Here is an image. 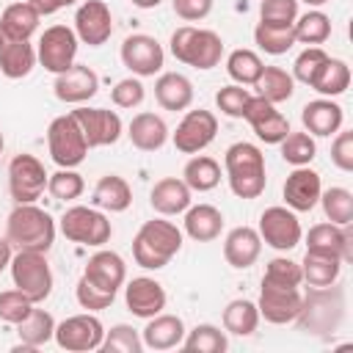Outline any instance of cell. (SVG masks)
Instances as JSON below:
<instances>
[{"instance_id": "6da1fadb", "label": "cell", "mask_w": 353, "mask_h": 353, "mask_svg": "<svg viewBox=\"0 0 353 353\" xmlns=\"http://www.w3.org/2000/svg\"><path fill=\"white\" fill-rule=\"evenodd\" d=\"M223 168H226L229 188L237 199H259L265 193L268 174H265V154L259 152V146L248 141L232 143L226 149Z\"/></svg>"}, {"instance_id": "7a4b0ae2", "label": "cell", "mask_w": 353, "mask_h": 353, "mask_svg": "<svg viewBox=\"0 0 353 353\" xmlns=\"http://www.w3.org/2000/svg\"><path fill=\"white\" fill-rule=\"evenodd\" d=\"M179 248H182V232L176 229V223L163 218L146 221L132 237V259L143 270L165 268L179 254Z\"/></svg>"}, {"instance_id": "3957f363", "label": "cell", "mask_w": 353, "mask_h": 353, "mask_svg": "<svg viewBox=\"0 0 353 353\" xmlns=\"http://www.w3.org/2000/svg\"><path fill=\"white\" fill-rule=\"evenodd\" d=\"M6 240L17 245V251L47 254L55 243V221L36 204H17L6 221Z\"/></svg>"}, {"instance_id": "277c9868", "label": "cell", "mask_w": 353, "mask_h": 353, "mask_svg": "<svg viewBox=\"0 0 353 353\" xmlns=\"http://www.w3.org/2000/svg\"><path fill=\"white\" fill-rule=\"evenodd\" d=\"M171 55L179 63H188L193 69H215L223 58V39L215 30L207 28H193V25H182L171 33L168 41Z\"/></svg>"}, {"instance_id": "5b68a950", "label": "cell", "mask_w": 353, "mask_h": 353, "mask_svg": "<svg viewBox=\"0 0 353 353\" xmlns=\"http://www.w3.org/2000/svg\"><path fill=\"white\" fill-rule=\"evenodd\" d=\"M11 281L14 287L28 295L36 306L44 303L52 292V270L47 262V254L41 251H17L11 256Z\"/></svg>"}, {"instance_id": "8992f818", "label": "cell", "mask_w": 353, "mask_h": 353, "mask_svg": "<svg viewBox=\"0 0 353 353\" xmlns=\"http://www.w3.org/2000/svg\"><path fill=\"white\" fill-rule=\"evenodd\" d=\"M58 226H61V234L66 240H72L77 245H91V248H102L113 234L108 215L94 210V207H83V204L69 207L61 215Z\"/></svg>"}, {"instance_id": "52a82bcc", "label": "cell", "mask_w": 353, "mask_h": 353, "mask_svg": "<svg viewBox=\"0 0 353 353\" xmlns=\"http://www.w3.org/2000/svg\"><path fill=\"white\" fill-rule=\"evenodd\" d=\"M47 149H50V157L58 168H77L85 154H88V143L74 121L72 113H63V116H55L47 127Z\"/></svg>"}, {"instance_id": "ba28073f", "label": "cell", "mask_w": 353, "mask_h": 353, "mask_svg": "<svg viewBox=\"0 0 353 353\" xmlns=\"http://www.w3.org/2000/svg\"><path fill=\"white\" fill-rule=\"evenodd\" d=\"M61 350L69 353H88V350H99L102 339H105V325L99 323V317L94 312H83V314H72L61 323H55V336Z\"/></svg>"}, {"instance_id": "9c48e42d", "label": "cell", "mask_w": 353, "mask_h": 353, "mask_svg": "<svg viewBox=\"0 0 353 353\" xmlns=\"http://www.w3.org/2000/svg\"><path fill=\"white\" fill-rule=\"evenodd\" d=\"M50 174L41 160L33 154H17L8 163V193L17 204H36V199L47 190Z\"/></svg>"}, {"instance_id": "30bf717a", "label": "cell", "mask_w": 353, "mask_h": 353, "mask_svg": "<svg viewBox=\"0 0 353 353\" xmlns=\"http://www.w3.org/2000/svg\"><path fill=\"white\" fill-rule=\"evenodd\" d=\"M77 58V33L74 28L66 25H50L41 36H39V47H36V61L52 72L61 74L66 72Z\"/></svg>"}, {"instance_id": "8fae6325", "label": "cell", "mask_w": 353, "mask_h": 353, "mask_svg": "<svg viewBox=\"0 0 353 353\" xmlns=\"http://www.w3.org/2000/svg\"><path fill=\"white\" fill-rule=\"evenodd\" d=\"M256 232H259L262 243L276 248V251H292L303 237L301 221L290 207H268L259 215V229Z\"/></svg>"}, {"instance_id": "7c38bea8", "label": "cell", "mask_w": 353, "mask_h": 353, "mask_svg": "<svg viewBox=\"0 0 353 353\" xmlns=\"http://www.w3.org/2000/svg\"><path fill=\"white\" fill-rule=\"evenodd\" d=\"M218 132V119L215 113L199 108V110H188L182 116V121L176 124V132L171 135L176 152L182 154H199L201 149H207L215 141Z\"/></svg>"}, {"instance_id": "4fadbf2b", "label": "cell", "mask_w": 353, "mask_h": 353, "mask_svg": "<svg viewBox=\"0 0 353 353\" xmlns=\"http://www.w3.org/2000/svg\"><path fill=\"white\" fill-rule=\"evenodd\" d=\"M121 63L135 74V77H154L163 69L165 52L160 47V41L154 36L146 33H132L121 41Z\"/></svg>"}, {"instance_id": "5bb4252c", "label": "cell", "mask_w": 353, "mask_h": 353, "mask_svg": "<svg viewBox=\"0 0 353 353\" xmlns=\"http://www.w3.org/2000/svg\"><path fill=\"white\" fill-rule=\"evenodd\" d=\"M88 149H97V146H110L121 138V119L116 110H108V108H74L72 110Z\"/></svg>"}, {"instance_id": "9a60e30c", "label": "cell", "mask_w": 353, "mask_h": 353, "mask_svg": "<svg viewBox=\"0 0 353 353\" xmlns=\"http://www.w3.org/2000/svg\"><path fill=\"white\" fill-rule=\"evenodd\" d=\"M256 309H259V317H265L268 323H273V325H287V323H295V320L301 317L303 298H301L298 287H273V284H262Z\"/></svg>"}, {"instance_id": "2e32d148", "label": "cell", "mask_w": 353, "mask_h": 353, "mask_svg": "<svg viewBox=\"0 0 353 353\" xmlns=\"http://www.w3.org/2000/svg\"><path fill=\"white\" fill-rule=\"evenodd\" d=\"M74 33L77 41L88 47H102L113 33V14L102 0H83L74 11Z\"/></svg>"}, {"instance_id": "e0dca14e", "label": "cell", "mask_w": 353, "mask_h": 353, "mask_svg": "<svg viewBox=\"0 0 353 353\" xmlns=\"http://www.w3.org/2000/svg\"><path fill=\"white\" fill-rule=\"evenodd\" d=\"M243 119L251 124V130L256 132V138L265 141V143H281L287 138V132H290L287 116L281 110H276L273 102H268V99H262L256 94L251 97Z\"/></svg>"}, {"instance_id": "ac0fdd59", "label": "cell", "mask_w": 353, "mask_h": 353, "mask_svg": "<svg viewBox=\"0 0 353 353\" xmlns=\"http://www.w3.org/2000/svg\"><path fill=\"white\" fill-rule=\"evenodd\" d=\"M281 193H284V201L292 212H309L317 207L320 193H323L320 174L312 171L309 165H295L292 174H287Z\"/></svg>"}, {"instance_id": "d6986e66", "label": "cell", "mask_w": 353, "mask_h": 353, "mask_svg": "<svg viewBox=\"0 0 353 353\" xmlns=\"http://www.w3.org/2000/svg\"><path fill=\"white\" fill-rule=\"evenodd\" d=\"M52 91L61 102L66 105H83L88 102L97 91H99V77L91 66L85 63H72L66 72L55 74V83H52Z\"/></svg>"}, {"instance_id": "ffe728a7", "label": "cell", "mask_w": 353, "mask_h": 353, "mask_svg": "<svg viewBox=\"0 0 353 353\" xmlns=\"http://www.w3.org/2000/svg\"><path fill=\"white\" fill-rule=\"evenodd\" d=\"M306 251H317V254H328L345 262L353 259V232L350 223L347 226H336L331 221L325 223H314L306 234Z\"/></svg>"}, {"instance_id": "44dd1931", "label": "cell", "mask_w": 353, "mask_h": 353, "mask_svg": "<svg viewBox=\"0 0 353 353\" xmlns=\"http://www.w3.org/2000/svg\"><path fill=\"white\" fill-rule=\"evenodd\" d=\"M124 303L135 317L149 320V317H154V314H160L165 309V290H163L160 281H154L149 276H138V279L127 281Z\"/></svg>"}, {"instance_id": "7402d4cb", "label": "cell", "mask_w": 353, "mask_h": 353, "mask_svg": "<svg viewBox=\"0 0 353 353\" xmlns=\"http://www.w3.org/2000/svg\"><path fill=\"white\" fill-rule=\"evenodd\" d=\"M301 121H303V130L312 138H331L342 130L345 113H342L339 102H334L331 97H323V99H312V102L303 105Z\"/></svg>"}, {"instance_id": "603a6c76", "label": "cell", "mask_w": 353, "mask_h": 353, "mask_svg": "<svg viewBox=\"0 0 353 353\" xmlns=\"http://www.w3.org/2000/svg\"><path fill=\"white\" fill-rule=\"evenodd\" d=\"M83 279H88L94 287L116 295L121 290V284L127 281V265L116 251H97L88 256Z\"/></svg>"}, {"instance_id": "cb8c5ba5", "label": "cell", "mask_w": 353, "mask_h": 353, "mask_svg": "<svg viewBox=\"0 0 353 353\" xmlns=\"http://www.w3.org/2000/svg\"><path fill=\"white\" fill-rule=\"evenodd\" d=\"M259 254H262V237L251 226H234L223 240V259L237 270L251 268L259 259Z\"/></svg>"}, {"instance_id": "d4e9b609", "label": "cell", "mask_w": 353, "mask_h": 353, "mask_svg": "<svg viewBox=\"0 0 353 353\" xmlns=\"http://www.w3.org/2000/svg\"><path fill=\"white\" fill-rule=\"evenodd\" d=\"M190 188L182 182V176H163L154 182L152 193H149V204L157 215L168 218V215H179L190 207Z\"/></svg>"}, {"instance_id": "484cf974", "label": "cell", "mask_w": 353, "mask_h": 353, "mask_svg": "<svg viewBox=\"0 0 353 353\" xmlns=\"http://www.w3.org/2000/svg\"><path fill=\"white\" fill-rule=\"evenodd\" d=\"M36 66V47L30 41L11 39L0 30V72L8 80H22Z\"/></svg>"}, {"instance_id": "4316f807", "label": "cell", "mask_w": 353, "mask_h": 353, "mask_svg": "<svg viewBox=\"0 0 353 353\" xmlns=\"http://www.w3.org/2000/svg\"><path fill=\"white\" fill-rule=\"evenodd\" d=\"M143 347L149 350H171L179 347L185 339V323L176 314H154L146 320V328L141 331Z\"/></svg>"}, {"instance_id": "83f0119b", "label": "cell", "mask_w": 353, "mask_h": 353, "mask_svg": "<svg viewBox=\"0 0 353 353\" xmlns=\"http://www.w3.org/2000/svg\"><path fill=\"white\" fill-rule=\"evenodd\" d=\"M127 135H130V143L135 149H141V152H157L168 141V127H165V121L157 113L143 110V113H135L132 116V121L127 127Z\"/></svg>"}, {"instance_id": "f1b7e54d", "label": "cell", "mask_w": 353, "mask_h": 353, "mask_svg": "<svg viewBox=\"0 0 353 353\" xmlns=\"http://www.w3.org/2000/svg\"><path fill=\"white\" fill-rule=\"evenodd\" d=\"M154 99L163 110L179 113L193 105V83L179 72H165L154 83Z\"/></svg>"}, {"instance_id": "f546056e", "label": "cell", "mask_w": 353, "mask_h": 353, "mask_svg": "<svg viewBox=\"0 0 353 353\" xmlns=\"http://www.w3.org/2000/svg\"><path fill=\"white\" fill-rule=\"evenodd\" d=\"M185 234L196 243H212L221 237L223 229V212L212 204H196L185 210Z\"/></svg>"}, {"instance_id": "4dcf8cb0", "label": "cell", "mask_w": 353, "mask_h": 353, "mask_svg": "<svg viewBox=\"0 0 353 353\" xmlns=\"http://www.w3.org/2000/svg\"><path fill=\"white\" fill-rule=\"evenodd\" d=\"M17 336H19V347L17 350H36L44 347L52 336H55V317L47 309H30V314L25 320L17 323Z\"/></svg>"}, {"instance_id": "1f68e13d", "label": "cell", "mask_w": 353, "mask_h": 353, "mask_svg": "<svg viewBox=\"0 0 353 353\" xmlns=\"http://www.w3.org/2000/svg\"><path fill=\"white\" fill-rule=\"evenodd\" d=\"M339 270H342V259L328 256V254H317V251H306V256L301 262V276L314 290L334 287L339 279Z\"/></svg>"}, {"instance_id": "d6a6232c", "label": "cell", "mask_w": 353, "mask_h": 353, "mask_svg": "<svg viewBox=\"0 0 353 353\" xmlns=\"http://www.w3.org/2000/svg\"><path fill=\"white\" fill-rule=\"evenodd\" d=\"M94 204L105 212H124L132 204V188L119 174H105L94 188Z\"/></svg>"}, {"instance_id": "836d02e7", "label": "cell", "mask_w": 353, "mask_h": 353, "mask_svg": "<svg viewBox=\"0 0 353 353\" xmlns=\"http://www.w3.org/2000/svg\"><path fill=\"white\" fill-rule=\"evenodd\" d=\"M39 11L22 0V3H11L6 6L3 17H0V30L11 39H19V41H30V36L39 30Z\"/></svg>"}, {"instance_id": "e575fe53", "label": "cell", "mask_w": 353, "mask_h": 353, "mask_svg": "<svg viewBox=\"0 0 353 353\" xmlns=\"http://www.w3.org/2000/svg\"><path fill=\"white\" fill-rule=\"evenodd\" d=\"M254 88H256V97H262V99H268L273 105H281L295 94V80L281 66H265L259 72Z\"/></svg>"}, {"instance_id": "d590c367", "label": "cell", "mask_w": 353, "mask_h": 353, "mask_svg": "<svg viewBox=\"0 0 353 353\" xmlns=\"http://www.w3.org/2000/svg\"><path fill=\"white\" fill-rule=\"evenodd\" d=\"M347 85H350V66L331 55L325 58V63L317 69V74L309 83V88H314L323 97H339L347 91Z\"/></svg>"}, {"instance_id": "8d00e7d4", "label": "cell", "mask_w": 353, "mask_h": 353, "mask_svg": "<svg viewBox=\"0 0 353 353\" xmlns=\"http://www.w3.org/2000/svg\"><path fill=\"white\" fill-rule=\"evenodd\" d=\"M182 182L190 190H199V193H207V190L218 188V182H221V165H218V160H212L207 154H193L185 163V168H182Z\"/></svg>"}, {"instance_id": "74e56055", "label": "cell", "mask_w": 353, "mask_h": 353, "mask_svg": "<svg viewBox=\"0 0 353 353\" xmlns=\"http://www.w3.org/2000/svg\"><path fill=\"white\" fill-rule=\"evenodd\" d=\"M259 325V309L254 301L234 298L223 309V331L234 336H251Z\"/></svg>"}, {"instance_id": "f35d334b", "label": "cell", "mask_w": 353, "mask_h": 353, "mask_svg": "<svg viewBox=\"0 0 353 353\" xmlns=\"http://www.w3.org/2000/svg\"><path fill=\"white\" fill-rule=\"evenodd\" d=\"M292 33H295V41L306 47H320L331 36V17L323 14L320 8H312L292 22Z\"/></svg>"}, {"instance_id": "ab89813d", "label": "cell", "mask_w": 353, "mask_h": 353, "mask_svg": "<svg viewBox=\"0 0 353 353\" xmlns=\"http://www.w3.org/2000/svg\"><path fill=\"white\" fill-rule=\"evenodd\" d=\"M179 347H185L188 353H223L229 347V339H226V331H221L218 325L199 323L196 328L185 331V339Z\"/></svg>"}, {"instance_id": "60d3db41", "label": "cell", "mask_w": 353, "mask_h": 353, "mask_svg": "<svg viewBox=\"0 0 353 353\" xmlns=\"http://www.w3.org/2000/svg\"><path fill=\"white\" fill-rule=\"evenodd\" d=\"M262 69H265V63L254 50L240 47V50L229 52V58H226V72L237 85H254Z\"/></svg>"}, {"instance_id": "b9f144b4", "label": "cell", "mask_w": 353, "mask_h": 353, "mask_svg": "<svg viewBox=\"0 0 353 353\" xmlns=\"http://www.w3.org/2000/svg\"><path fill=\"white\" fill-rule=\"evenodd\" d=\"M323 204V212L331 223L336 226H347L353 223V193L347 188H328L320 193V201Z\"/></svg>"}, {"instance_id": "7bdbcfd3", "label": "cell", "mask_w": 353, "mask_h": 353, "mask_svg": "<svg viewBox=\"0 0 353 353\" xmlns=\"http://www.w3.org/2000/svg\"><path fill=\"white\" fill-rule=\"evenodd\" d=\"M254 41L268 55H284L298 44L292 28H273V25H262V22H256V28H254Z\"/></svg>"}, {"instance_id": "ee69618b", "label": "cell", "mask_w": 353, "mask_h": 353, "mask_svg": "<svg viewBox=\"0 0 353 353\" xmlns=\"http://www.w3.org/2000/svg\"><path fill=\"white\" fill-rule=\"evenodd\" d=\"M279 146H281L284 163H290V165H309L314 160V154H317V143L306 130L303 132H292L290 130L287 138Z\"/></svg>"}, {"instance_id": "f6af8a7d", "label": "cell", "mask_w": 353, "mask_h": 353, "mask_svg": "<svg viewBox=\"0 0 353 353\" xmlns=\"http://www.w3.org/2000/svg\"><path fill=\"white\" fill-rule=\"evenodd\" d=\"M99 350H105V353H141L143 339L132 325L116 323L110 331H105V339H102Z\"/></svg>"}, {"instance_id": "bcb514c9", "label": "cell", "mask_w": 353, "mask_h": 353, "mask_svg": "<svg viewBox=\"0 0 353 353\" xmlns=\"http://www.w3.org/2000/svg\"><path fill=\"white\" fill-rule=\"evenodd\" d=\"M47 190H50V196L58 199V201H74V199L83 196L85 182H83V176H80L74 168H58L55 174H50Z\"/></svg>"}, {"instance_id": "7dc6e473", "label": "cell", "mask_w": 353, "mask_h": 353, "mask_svg": "<svg viewBox=\"0 0 353 353\" xmlns=\"http://www.w3.org/2000/svg\"><path fill=\"white\" fill-rule=\"evenodd\" d=\"M301 281H303L301 262L290 256H273L262 276V284H273V287H301Z\"/></svg>"}, {"instance_id": "c3c4849f", "label": "cell", "mask_w": 353, "mask_h": 353, "mask_svg": "<svg viewBox=\"0 0 353 353\" xmlns=\"http://www.w3.org/2000/svg\"><path fill=\"white\" fill-rule=\"evenodd\" d=\"M298 19V0H262L259 3V22L273 28H292Z\"/></svg>"}, {"instance_id": "681fc988", "label": "cell", "mask_w": 353, "mask_h": 353, "mask_svg": "<svg viewBox=\"0 0 353 353\" xmlns=\"http://www.w3.org/2000/svg\"><path fill=\"white\" fill-rule=\"evenodd\" d=\"M251 97H254V94H251L248 88L232 83V85L218 88L215 105H218V110H221L223 116H229V119H243V116H245V108H248V102H251Z\"/></svg>"}, {"instance_id": "f907efd6", "label": "cell", "mask_w": 353, "mask_h": 353, "mask_svg": "<svg viewBox=\"0 0 353 353\" xmlns=\"http://www.w3.org/2000/svg\"><path fill=\"white\" fill-rule=\"evenodd\" d=\"M33 306H36V303H33L28 295H22L17 287L0 292V320L8 323V325H17L19 320H25Z\"/></svg>"}, {"instance_id": "816d5d0a", "label": "cell", "mask_w": 353, "mask_h": 353, "mask_svg": "<svg viewBox=\"0 0 353 353\" xmlns=\"http://www.w3.org/2000/svg\"><path fill=\"white\" fill-rule=\"evenodd\" d=\"M325 58H328V52H325L323 47H306V50L295 58V63H292V80L309 85L312 77L317 74V69L325 63Z\"/></svg>"}, {"instance_id": "f5cc1de1", "label": "cell", "mask_w": 353, "mask_h": 353, "mask_svg": "<svg viewBox=\"0 0 353 353\" xmlns=\"http://www.w3.org/2000/svg\"><path fill=\"white\" fill-rule=\"evenodd\" d=\"M110 99H113L116 108L132 110V108H138V105L146 99V88H143L141 77H124V80H119V83L113 85Z\"/></svg>"}, {"instance_id": "db71d44e", "label": "cell", "mask_w": 353, "mask_h": 353, "mask_svg": "<svg viewBox=\"0 0 353 353\" xmlns=\"http://www.w3.org/2000/svg\"><path fill=\"white\" fill-rule=\"evenodd\" d=\"M74 298H77V303L85 309V312H102V309H108L110 303H113V292H105V290H99V287H94L88 279H83L80 276V281H77V287H74Z\"/></svg>"}, {"instance_id": "11a10c76", "label": "cell", "mask_w": 353, "mask_h": 353, "mask_svg": "<svg viewBox=\"0 0 353 353\" xmlns=\"http://www.w3.org/2000/svg\"><path fill=\"white\" fill-rule=\"evenodd\" d=\"M331 163L350 174L353 171V130H339L334 135V143H331Z\"/></svg>"}, {"instance_id": "9f6ffc18", "label": "cell", "mask_w": 353, "mask_h": 353, "mask_svg": "<svg viewBox=\"0 0 353 353\" xmlns=\"http://www.w3.org/2000/svg\"><path fill=\"white\" fill-rule=\"evenodd\" d=\"M171 6H174V14L185 22H199L212 11V0H171Z\"/></svg>"}, {"instance_id": "6f0895ef", "label": "cell", "mask_w": 353, "mask_h": 353, "mask_svg": "<svg viewBox=\"0 0 353 353\" xmlns=\"http://www.w3.org/2000/svg\"><path fill=\"white\" fill-rule=\"evenodd\" d=\"M36 11H39V17H50V14H55L61 6H58V0H28Z\"/></svg>"}, {"instance_id": "680465c9", "label": "cell", "mask_w": 353, "mask_h": 353, "mask_svg": "<svg viewBox=\"0 0 353 353\" xmlns=\"http://www.w3.org/2000/svg\"><path fill=\"white\" fill-rule=\"evenodd\" d=\"M11 256H14V254H11V243H8V240H0V273L11 265Z\"/></svg>"}, {"instance_id": "91938a15", "label": "cell", "mask_w": 353, "mask_h": 353, "mask_svg": "<svg viewBox=\"0 0 353 353\" xmlns=\"http://www.w3.org/2000/svg\"><path fill=\"white\" fill-rule=\"evenodd\" d=\"M135 8H157L163 0H130Z\"/></svg>"}, {"instance_id": "94428289", "label": "cell", "mask_w": 353, "mask_h": 353, "mask_svg": "<svg viewBox=\"0 0 353 353\" xmlns=\"http://www.w3.org/2000/svg\"><path fill=\"white\" fill-rule=\"evenodd\" d=\"M298 3H306V6H312V8H320V6H325L328 0H298Z\"/></svg>"}, {"instance_id": "6125c7cd", "label": "cell", "mask_w": 353, "mask_h": 353, "mask_svg": "<svg viewBox=\"0 0 353 353\" xmlns=\"http://www.w3.org/2000/svg\"><path fill=\"white\" fill-rule=\"evenodd\" d=\"M74 3H77V0H58V6H61V8H66V6H74Z\"/></svg>"}, {"instance_id": "be15d7a7", "label": "cell", "mask_w": 353, "mask_h": 353, "mask_svg": "<svg viewBox=\"0 0 353 353\" xmlns=\"http://www.w3.org/2000/svg\"><path fill=\"white\" fill-rule=\"evenodd\" d=\"M3 146H6V141H3V132H0V154H3Z\"/></svg>"}]
</instances>
